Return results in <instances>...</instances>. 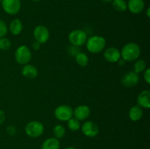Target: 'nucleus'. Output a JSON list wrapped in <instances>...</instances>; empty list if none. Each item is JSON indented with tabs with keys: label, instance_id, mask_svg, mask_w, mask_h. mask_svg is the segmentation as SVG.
I'll return each mask as SVG.
<instances>
[{
	"label": "nucleus",
	"instance_id": "6ab92c4d",
	"mask_svg": "<svg viewBox=\"0 0 150 149\" xmlns=\"http://www.w3.org/2000/svg\"><path fill=\"white\" fill-rule=\"evenodd\" d=\"M112 7L118 12H125L127 9V3L125 0H113Z\"/></svg>",
	"mask_w": 150,
	"mask_h": 149
},
{
	"label": "nucleus",
	"instance_id": "9b49d317",
	"mask_svg": "<svg viewBox=\"0 0 150 149\" xmlns=\"http://www.w3.org/2000/svg\"><path fill=\"white\" fill-rule=\"evenodd\" d=\"M104 58L109 63L117 62L121 58L120 50L114 47H110L107 48L104 52Z\"/></svg>",
	"mask_w": 150,
	"mask_h": 149
},
{
	"label": "nucleus",
	"instance_id": "5701e85b",
	"mask_svg": "<svg viewBox=\"0 0 150 149\" xmlns=\"http://www.w3.org/2000/svg\"><path fill=\"white\" fill-rule=\"evenodd\" d=\"M67 127L70 130L73 131H76L80 129L81 123L76 118H71L67 121Z\"/></svg>",
	"mask_w": 150,
	"mask_h": 149
},
{
	"label": "nucleus",
	"instance_id": "6e6552de",
	"mask_svg": "<svg viewBox=\"0 0 150 149\" xmlns=\"http://www.w3.org/2000/svg\"><path fill=\"white\" fill-rule=\"evenodd\" d=\"M34 37L35 41L40 44H44L48 42L50 37V32L48 28L42 25H39L36 26L33 32Z\"/></svg>",
	"mask_w": 150,
	"mask_h": 149
},
{
	"label": "nucleus",
	"instance_id": "bb28decb",
	"mask_svg": "<svg viewBox=\"0 0 150 149\" xmlns=\"http://www.w3.org/2000/svg\"><path fill=\"white\" fill-rule=\"evenodd\" d=\"M144 78L145 82L147 84H150V69L147 68L145 70L144 74Z\"/></svg>",
	"mask_w": 150,
	"mask_h": 149
},
{
	"label": "nucleus",
	"instance_id": "dca6fc26",
	"mask_svg": "<svg viewBox=\"0 0 150 149\" xmlns=\"http://www.w3.org/2000/svg\"><path fill=\"white\" fill-rule=\"evenodd\" d=\"M144 115L143 110L139 105H134L132 107L129 111V117L133 121H138L142 118Z\"/></svg>",
	"mask_w": 150,
	"mask_h": 149
},
{
	"label": "nucleus",
	"instance_id": "c85d7f7f",
	"mask_svg": "<svg viewBox=\"0 0 150 149\" xmlns=\"http://www.w3.org/2000/svg\"><path fill=\"white\" fill-rule=\"evenodd\" d=\"M5 118H6L5 112H4L3 110H0V125H1V124L4 122Z\"/></svg>",
	"mask_w": 150,
	"mask_h": 149
},
{
	"label": "nucleus",
	"instance_id": "c9c22d12",
	"mask_svg": "<svg viewBox=\"0 0 150 149\" xmlns=\"http://www.w3.org/2000/svg\"><path fill=\"white\" fill-rule=\"evenodd\" d=\"M1 1H2V0H0V3H1Z\"/></svg>",
	"mask_w": 150,
	"mask_h": 149
},
{
	"label": "nucleus",
	"instance_id": "cd10ccee",
	"mask_svg": "<svg viewBox=\"0 0 150 149\" xmlns=\"http://www.w3.org/2000/svg\"><path fill=\"white\" fill-rule=\"evenodd\" d=\"M7 132L8 133V134L10 135L13 136L16 134V129L14 126L11 125V126H9L7 128Z\"/></svg>",
	"mask_w": 150,
	"mask_h": 149
},
{
	"label": "nucleus",
	"instance_id": "2f4dec72",
	"mask_svg": "<svg viewBox=\"0 0 150 149\" xmlns=\"http://www.w3.org/2000/svg\"><path fill=\"white\" fill-rule=\"evenodd\" d=\"M146 16H147V18H150V8L149 7H148L147 10H146Z\"/></svg>",
	"mask_w": 150,
	"mask_h": 149
},
{
	"label": "nucleus",
	"instance_id": "4be33fe9",
	"mask_svg": "<svg viewBox=\"0 0 150 149\" xmlns=\"http://www.w3.org/2000/svg\"><path fill=\"white\" fill-rule=\"evenodd\" d=\"M66 133V130L64 127L61 124H57L54 127L53 129V134H54V137L57 139H62L64 137Z\"/></svg>",
	"mask_w": 150,
	"mask_h": 149
},
{
	"label": "nucleus",
	"instance_id": "ddd939ff",
	"mask_svg": "<svg viewBox=\"0 0 150 149\" xmlns=\"http://www.w3.org/2000/svg\"><path fill=\"white\" fill-rule=\"evenodd\" d=\"M145 3L144 0H129L127 9L133 14H139L144 10Z\"/></svg>",
	"mask_w": 150,
	"mask_h": 149
},
{
	"label": "nucleus",
	"instance_id": "aec40b11",
	"mask_svg": "<svg viewBox=\"0 0 150 149\" xmlns=\"http://www.w3.org/2000/svg\"><path fill=\"white\" fill-rule=\"evenodd\" d=\"M146 69V61L143 59H137L133 64V71L137 74L142 73Z\"/></svg>",
	"mask_w": 150,
	"mask_h": 149
},
{
	"label": "nucleus",
	"instance_id": "f03ea898",
	"mask_svg": "<svg viewBox=\"0 0 150 149\" xmlns=\"http://www.w3.org/2000/svg\"><path fill=\"white\" fill-rule=\"evenodd\" d=\"M105 45H106V41L105 38L99 35H95L87 38L86 42V48L92 53H99L102 52Z\"/></svg>",
	"mask_w": 150,
	"mask_h": 149
},
{
	"label": "nucleus",
	"instance_id": "39448f33",
	"mask_svg": "<svg viewBox=\"0 0 150 149\" xmlns=\"http://www.w3.org/2000/svg\"><path fill=\"white\" fill-rule=\"evenodd\" d=\"M68 39L72 45L81 47L86 44L87 40V35L83 30L75 29L69 34Z\"/></svg>",
	"mask_w": 150,
	"mask_h": 149
},
{
	"label": "nucleus",
	"instance_id": "4468645a",
	"mask_svg": "<svg viewBox=\"0 0 150 149\" xmlns=\"http://www.w3.org/2000/svg\"><path fill=\"white\" fill-rule=\"evenodd\" d=\"M137 104L141 108L149 109L150 108V91L149 90L140 92L137 97Z\"/></svg>",
	"mask_w": 150,
	"mask_h": 149
},
{
	"label": "nucleus",
	"instance_id": "f257e3e1",
	"mask_svg": "<svg viewBox=\"0 0 150 149\" xmlns=\"http://www.w3.org/2000/svg\"><path fill=\"white\" fill-rule=\"evenodd\" d=\"M121 58L125 61H134L139 58L141 55V48L135 42H129L123 46L121 52Z\"/></svg>",
	"mask_w": 150,
	"mask_h": 149
},
{
	"label": "nucleus",
	"instance_id": "393cba45",
	"mask_svg": "<svg viewBox=\"0 0 150 149\" xmlns=\"http://www.w3.org/2000/svg\"><path fill=\"white\" fill-rule=\"evenodd\" d=\"M7 31H8V28H7V24L4 20L0 19V37H5L7 33Z\"/></svg>",
	"mask_w": 150,
	"mask_h": 149
},
{
	"label": "nucleus",
	"instance_id": "f8f14e48",
	"mask_svg": "<svg viewBox=\"0 0 150 149\" xmlns=\"http://www.w3.org/2000/svg\"><path fill=\"white\" fill-rule=\"evenodd\" d=\"M90 112V108L87 105H81L78 106L73 110V115H74V118L79 120V121H84L86 118H89Z\"/></svg>",
	"mask_w": 150,
	"mask_h": 149
},
{
	"label": "nucleus",
	"instance_id": "b1692460",
	"mask_svg": "<svg viewBox=\"0 0 150 149\" xmlns=\"http://www.w3.org/2000/svg\"><path fill=\"white\" fill-rule=\"evenodd\" d=\"M11 42L10 39H7L5 37H0V50L2 51H7L11 48Z\"/></svg>",
	"mask_w": 150,
	"mask_h": 149
},
{
	"label": "nucleus",
	"instance_id": "20e7f679",
	"mask_svg": "<svg viewBox=\"0 0 150 149\" xmlns=\"http://www.w3.org/2000/svg\"><path fill=\"white\" fill-rule=\"evenodd\" d=\"M44 131V126L41 122L32 121L28 123L25 127V132L29 137L37 138L40 137Z\"/></svg>",
	"mask_w": 150,
	"mask_h": 149
},
{
	"label": "nucleus",
	"instance_id": "a211bd4d",
	"mask_svg": "<svg viewBox=\"0 0 150 149\" xmlns=\"http://www.w3.org/2000/svg\"><path fill=\"white\" fill-rule=\"evenodd\" d=\"M9 29L13 35H18L23 30V24L19 19H13L9 25Z\"/></svg>",
	"mask_w": 150,
	"mask_h": 149
},
{
	"label": "nucleus",
	"instance_id": "9d476101",
	"mask_svg": "<svg viewBox=\"0 0 150 149\" xmlns=\"http://www.w3.org/2000/svg\"><path fill=\"white\" fill-rule=\"evenodd\" d=\"M81 131L85 136L88 137H95L99 133V127L94 121H87L83 124Z\"/></svg>",
	"mask_w": 150,
	"mask_h": 149
},
{
	"label": "nucleus",
	"instance_id": "0eeeda50",
	"mask_svg": "<svg viewBox=\"0 0 150 149\" xmlns=\"http://www.w3.org/2000/svg\"><path fill=\"white\" fill-rule=\"evenodd\" d=\"M1 3L3 10L10 15L18 14L21 8L20 0H2Z\"/></svg>",
	"mask_w": 150,
	"mask_h": 149
},
{
	"label": "nucleus",
	"instance_id": "2eb2a0df",
	"mask_svg": "<svg viewBox=\"0 0 150 149\" xmlns=\"http://www.w3.org/2000/svg\"><path fill=\"white\" fill-rule=\"evenodd\" d=\"M21 74L23 77L28 79H34L38 76V70L35 66L32 64H25L21 69Z\"/></svg>",
	"mask_w": 150,
	"mask_h": 149
},
{
	"label": "nucleus",
	"instance_id": "a878e982",
	"mask_svg": "<svg viewBox=\"0 0 150 149\" xmlns=\"http://www.w3.org/2000/svg\"><path fill=\"white\" fill-rule=\"evenodd\" d=\"M79 48V47L75 46V45H71V46L68 48V53L70 54L71 56L76 57V56L79 53L81 52Z\"/></svg>",
	"mask_w": 150,
	"mask_h": 149
},
{
	"label": "nucleus",
	"instance_id": "1a4fd4ad",
	"mask_svg": "<svg viewBox=\"0 0 150 149\" xmlns=\"http://www.w3.org/2000/svg\"><path fill=\"white\" fill-rule=\"evenodd\" d=\"M139 74L134 71H129L122 76L121 83L126 88L135 87L139 82Z\"/></svg>",
	"mask_w": 150,
	"mask_h": 149
},
{
	"label": "nucleus",
	"instance_id": "423d86ee",
	"mask_svg": "<svg viewBox=\"0 0 150 149\" xmlns=\"http://www.w3.org/2000/svg\"><path fill=\"white\" fill-rule=\"evenodd\" d=\"M54 116L59 121H67L73 118V110L71 107L67 105H59L54 110Z\"/></svg>",
	"mask_w": 150,
	"mask_h": 149
},
{
	"label": "nucleus",
	"instance_id": "7ed1b4c3",
	"mask_svg": "<svg viewBox=\"0 0 150 149\" xmlns=\"http://www.w3.org/2000/svg\"><path fill=\"white\" fill-rule=\"evenodd\" d=\"M32 57L31 50L26 45H21L15 52V59L18 64L25 65L29 64Z\"/></svg>",
	"mask_w": 150,
	"mask_h": 149
},
{
	"label": "nucleus",
	"instance_id": "f704fd0d",
	"mask_svg": "<svg viewBox=\"0 0 150 149\" xmlns=\"http://www.w3.org/2000/svg\"><path fill=\"white\" fill-rule=\"evenodd\" d=\"M32 1H41V0H32Z\"/></svg>",
	"mask_w": 150,
	"mask_h": 149
},
{
	"label": "nucleus",
	"instance_id": "c756f323",
	"mask_svg": "<svg viewBox=\"0 0 150 149\" xmlns=\"http://www.w3.org/2000/svg\"><path fill=\"white\" fill-rule=\"evenodd\" d=\"M40 47H41V44L39 43L38 42H37V41H35L32 45V48L34 51H38V50L40 48Z\"/></svg>",
	"mask_w": 150,
	"mask_h": 149
},
{
	"label": "nucleus",
	"instance_id": "72a5a7b5",
	"mask_svg": "<svg viewBox=\"0 0 150 149\" xmlns=\"http://www.w3.org/2000/svg\"><path fill=\"white\" fill-rule=\"evenodd\" d=\"M65 149H76V148L74 147H67V148H66Z\"/></svg>",
	"mask_w": 150,
	"mask_h": 149
},
{
	"label": "nucleus",
	"instance_id": "412c9836",
	"mask_svg": "<svg viewBox=\"0 0 150 149\" xmlns=\"http://www.w3.org/2000/svg\"><path fill=\"white\" fill-rule=\"evenodd\" d=\"M75 58H76V63L81 67H85L89 63V57L85 53H79Z\"/></svg>",
	"mask_w": 150,
	"mask_h": 149
},
{
	"label": "nucleus",
	"instance_id": "473e14b6",
	"mask_svg": "<svg viewBox=\"0 0 150 149\" xmlns=\"http://www.w3.org/2000/svg\"><path fill=\"white\" fill-rule=\"evenodd\" d=\"M101 1H104V2L108 3V2H111V1H112L113 0H101Z\"/></svg>",
	"mask_w": 150,
	"mask_h": 149
},
{
	"label": "nucleus",
	"instance_id": "7c9ffc66",
	"mask_svg": "<svg viewBox=\"0 0 150 149\" xmlns=\"http://www.w3.org/2000/svg\"><path fill=\"white\" fill-rule=\"evenodd\" d=\"M117 62H118V64H119V65L121 66V67H122V66L125 65V64H126V62H127V61H125V60L123 59V58H120V60H119V61H117Z\"/></svg>",
	"mask_w": 150,
	"mask_h": 149
},
{
	"label": "nucleus",
	"instance_id": "f3484780",
	"mask_svg": "<svg viewBox=\"0 0 150 149\" xmlns=\"http://www.w3.org/2000/svg\"><path fill=\"white\" fill-rule=\"evenodd\" d=\"M59 140L56 137H50L46 139L41 145V149H59Z\"/></svg>",
	"mask_w": 150,
	"mask_h": 149
}]
</instances>
